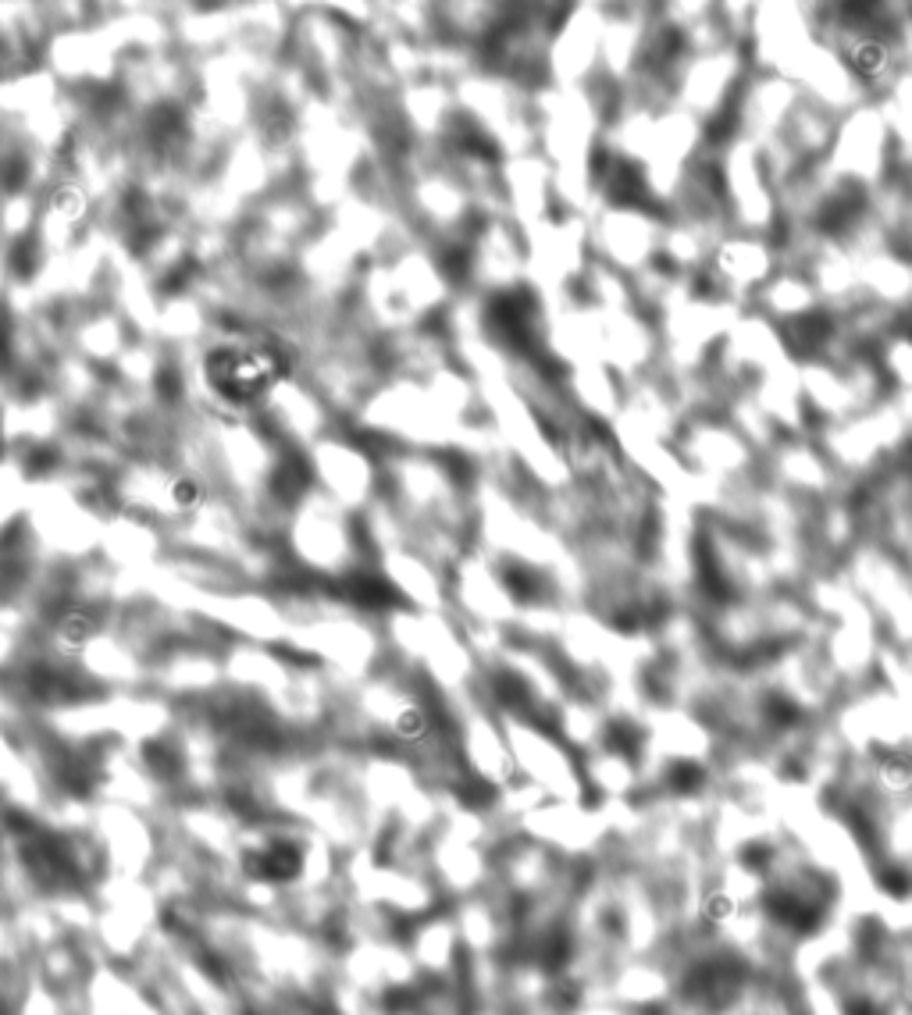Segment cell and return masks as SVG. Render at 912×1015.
<instances>
[{
	"label": "cell",
	"instance_id": "6da1fadb",
	"mask_svg": "<svg viewBox=\"0 0 912 1015\" xmlns=\"http://www.w3.org/2000/svg\"><path fill=\"white\" fill-rule=\"evenodd\" d=\"M243 866L250 877L264 880V884H289L303 869V855L300 845L285 841V837H275V841H264L261 848H250L243 855Z\"/></svg>",
	"mask_w": 912,
	"mask_h": 1015
}]
</instances>
